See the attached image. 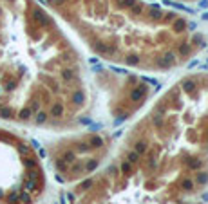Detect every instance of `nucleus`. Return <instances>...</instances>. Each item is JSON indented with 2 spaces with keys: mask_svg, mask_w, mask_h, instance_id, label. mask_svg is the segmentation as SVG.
Listing matches in <instances>:
<instances>
[{
  "mask_svg": "<svg viewBox=\"0 0 208 204\" xmlns=\"http://www.w3.org/2000/svg\"><path fill=\"white\" fill-rule=\"evenodd\" d=\"M38 157L33 145L24 143L8 130H0V190L5 195L22 193L27 181L44 182Z\"/></svg>",
  "mask_w": 208,
  "mask_h": 204,
  "instance_id": "7ed1b4c3",
  "label": "nucleus"
},
{
  "mask_svg": "<svg viewBox=\"0 0 208 204\" xmlns=\"http://www.w3.org/2000/svg\"><path fill=\"white\" fill-rule=\"evenodd\" d=\"M78 27L92 51L103 58H119L127 67L149 62L168 71L205 47L203 35L181 11L179 0H40Z\"/></svg>",
  "mask_w": 208,
  "mask_h": 204,
  "instance_id": "f03ea898",
  "label": "nucleus"
},
{
  "mask_svg": "<svg viewBox=\"0 0 208 204\" xmlns=\"http://www.w3.org/2000/svg\"><path fill=\"white\" fill-rule=\"evenodd\" d=\"M74 51L40 0H0V118L62 125L85 105Z\"/></svg>",
  "mask_w": 208,
  "mask_h": 204,
  "instance_id": "f257e3e1",
  "label": "nucleus"
}]
</instances>
